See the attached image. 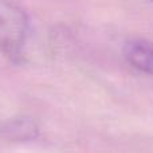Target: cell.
I'll return each instance as SVG.
<instances>
[{
  "label": "cell",
  "mask_w": 153,
  "mask_h": 153,
  "mask_svg": "<svg viewBox=\"0 0 153 153\" xmlns=\"http://www.w3.org/2000/svg\"><path fill=\"white\" fill-rule=\"evenodd\" d=\"M27 34L26 12L10 0H0V51L12 61L19 59Z\"/></svg>",
  "instance_id": "1"
},
{
  "label": "cell",
  "mask_w": 153,
  "mask_h": 153,
  "mask_svg": "<svg viewBox=\"0 0 153 153\" xmlns=\"http://www.w3.org/2000/svg\"><path fill=\"white\" fill-rule=\"evenodd\" d=\"M124 56L137 70L153 75V45L143 40L128 42L124 47Z\"/></svg>",
  "instance_id": "2"
},
{
  "label": "cell",
  "mask_w": 153,
  "mask_h": 153,
  "mask_svg": "<svg viewBox=\"0 0 153 153\" xmlns=\"http://www.w3.org/2000/svg\"><path fill=\"white\" fill-rule=\"evenodd\" d=\"M152 1H153V0H152Z\"/></svg>",
  "instance_id": "3"
}]
</instances>
